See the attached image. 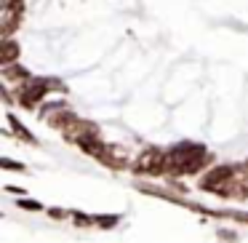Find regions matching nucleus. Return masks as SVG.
<instances>
[{"label":"nucleus","instance_id":"obj_1","mask_svg":"<svg viewBox=\"0 0 248 243\" xmlns=\"http://www.w3.org/2000/svg\"><path fill=\"white\" fill-rule=\"evenodd\" d=\"M166 171V155L157 150H147L141 152V158L136 161V174H150V177H157V174Z\"/></svg>","mask_w":248,"mask_h":243},{"label":"nucleus","instance_id":"obj_2","mask_svg":"<svg viewBox=\"0 0 248 243\" xmlns=\"http://www.w3.org/2000/svg\"><path fill=\"white\" fill-rule=\"evenodd\" d=\"M0 49H3V51H0V65H14V59H16V43H14V40L11 38H6V40H3V43H0Z\"/></svg>","mask_w":248,"mask_h":243},{"label":"nucleus","instance_id":"obj_3","mask_svg":"<svg viewBox=\"0 0 248 243\" xmlns=\"http://www.w3.org/2000/svg\"><path fill=\"white\" fill-rule=\"evenodd\" d=\"M3 168H16V171H24L22 163H14V161H8V158H3Z\"/></svg>","mask_w":248,"mask_h":243},{"label":"nucleus","instance_id":"obj_4","mask_svg":"<svg viewBox=\"0 0 248 243\" xmlns=\"http://www.w3.org/2000/svg\"><path fill=\"white\" fill-rule=\"evenodd\" d=\"M19 203H22L24 209H32V211H40V203H35V200H19Z\"/></svg>","mask_w":248,"mask_h":243},{"label":"nucleus","instance_id":"obj_5","mask_svg":"<svg viewBox=\"0 0 248 243\" xmlns=\"http://www.w3.org/2000/svg\"><path fill=\"white\" fill-rule=\"evenodd\" d=\"M115 222H118V219H115V216H109V219H99V225H102V227H112Z\"/></svg>","mask_w":248,"mask_h":243}]
</instances>
